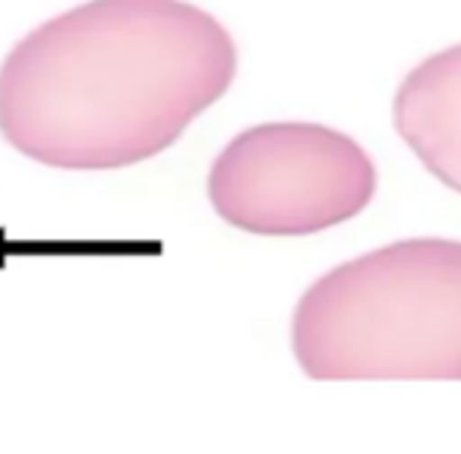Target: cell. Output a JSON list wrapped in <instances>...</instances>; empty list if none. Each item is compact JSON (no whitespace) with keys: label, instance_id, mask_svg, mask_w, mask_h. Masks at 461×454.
<instances>
[{"label":"cell","instance_id":"cell-3","mask_svg":"<svg viewBox=\"0 0 461 454\" xmlns=\"http://www.w3.org/2000/svg\"><path fill=\"white\" fill-rule=\"evenodd\" d=\"M376 192L360 142L320 123H263L234 136L209 174L212 209L238 231L303 237L351 221Z\"/></svg>","mask_w":461,"mask_h":454},{"label":"cell","instance_id":"cell-2","mask_svg":"<svg viewBox=\"0 0 461 454\" xmlns=\"http://www.w3.org/2000/svg\"><path fill=\"white\" fill-rule=\"evenodd\" d=\"M291 341L316 382H461V244L398 240L326 272Z\"/></svg>","mask_w":461,"mask_h":454},{"label":"cell","instance_id":"cell-1","mask_svg":"<svg viewBox=\"0 0 461 454\" xmlns=\"http://www.w3.org/2000/svg\"><path fill=\"white\" fill-rule=\"evenodd\" d=\"M238 76L230 32L186 0H89L29 32L0 67V133L67 171L155 158Z\"/></svg>","mask_w":461,"mask_h":454},{"label":"cell","instance_id":"cell-4","mask_svg":"<svg viewBox=\"0 0 461 454\" xmlns=\"http://www.w3.org/2000/svg\"><path fill=\"white\" fill-rule=\"evenodd\" d=\"M392 117L420 165L461 192V45L433 54L404 76Z\"/></svg>","mask_w":461,"mask_h":454}]
</instances>
